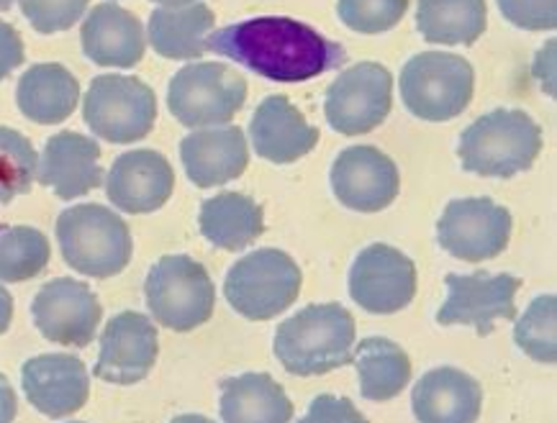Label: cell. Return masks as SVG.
<instances>
[{"instance_id":"cell-1","label":"cell","mask_w":557,"mask_h":423,"mask_svg":"<svg viewBox=\"0 0 557 423\" xmlns=\"http://www.w3.org/2000/svg\"><path fill=\"white\" fill-rule=\"evenodd\" d=\"M206 52L226 57L275 83L313 80L347 62L337 41L285 16L249 18L219 28L206 39Z\"/></svg>"},{"instance_id":"cell-2","label":"cell","mask_w":557,"mask_h":423,"mask_svg":"<svg viewBox=\"0 0 557 423\" xmlns=\"http://www.w3.org/2000/svg\"><path fill=\"white\" fill-rule=\"evenodd\" d=\"M355 319L339 303L306 306L275 332L273 351L285 372L317 377L352 364Z\"/></svg>"},{"instance_id":"cell-3","label":"cell","mask_w":557,"mask_h":423,"mask_svg":"<svg viewBox=\"0 0 557 423\" xmlns=\"http://www.w3.org/2000/svg\"><path fill=\"white\" fill-rule=\"evenodd\" d=\"M542 152V128L530 113L498 109L473 121L460 136L457 157L466 172L513 177L530 170Z\"/></svg>"},{"instance_id":"cell-4","label":"cell","mask_w":557,"mask_h":423,"mask_svg":"<svg viewBox=\"0 0 557 423\" xmlns=\"http://www.w3.org/2000/svg\"><path fill=\"white\" fill-rule=\"evenodd\" d=\"M57 241L62 260L81 275L106 279L132 262L134 241L126 221L106 206L83 203L60 213Z\"/></svg>"},{"instance_id":"cell-5","label":"cell","mask_w":557,"mask_h":423,"mask_svg":"<svg viewBox=\"0 0 557 423\" xmlns=\"http://www.w3.org/2000/svg\"><path fill=\"white\" fill-rule=\"evenodd\" d=\"M304 275L283 249H257L232 264L224 279V298L249 321H270L296 303Z\"/></svg>"},{"instance_id":"cell-6","label":"cell","mask_w":557,"mask_h":423,"mask_svg":"<svg viewBox=\"0 0 557 423\" xmlns=\"http://www.w3.org/2000/svg\"><path fill=\"white\" fill-rule=\"evenodd\" d=\"M145 296L157 324L181 334L203 326L216 308V288L211 275L188 254H170L157 260L147 275Z\"/></svg>"},{"instance_id":"cell-7","label":"cell","mask_w":557,"mask_h":423,"mask_svg":"<svg viewBox=\"0 0 557 423\" xmlns=\"http://www.w3.org/2000/svg\"><path fill=\"white\" fill-rule=\"evenodd\" d=\"M475 88L473 64L449 52H421L401 70V100L411 116L453 121L468 109Z\"/></svg>"},{"instance_id":"cell-8","label":"cell","mask_w":557,"mask_h":423,"mask_svg":"<svg viewBox=\"0 0 557 423\" xmlns=\"http://www.w3.org/2000/svg\"><path fill=\"white\" fill-rule=\"evenodd\" d=\"M247 100V80L219 62L177 70L168 88V109L188 128L219 126L237 116Z\"/></svg>"},{"instance_id":"cell-9","label":"cell","mask_w":557,"mask_h":423,"mask_svg":"<svg viewBox=\"0 0 557 423\" xmlns=\"http://www.w3.org/2000/svg\"><path fill=\"white\" fill-rule=\"evenodd\" d=\"M90 132L111 145L145 139L157 121L154 90L132 75H98L83 100Z\"/></svg>"},{"instance_id":"cell-10","label":"cell","mask_w":557,"mask_h":423,"mask_svg":"<svg viewBox=\"0 0 557 423\" xmlns=\"http://www.w3.org/2000/svg\"><path fill=\"white\" fill-rule=\"evenodd\" d=\"M447 300L437 311L440 326H473L478 336L494 334L496 321L517 319V293L521 277L502 272H470L457 275L449 272L445 277Z\"/></svg>"},{"instance_id":"cell-11","label":"cell","mask_w":557,"mask_h":423,"mask_svg":"<svg viewBox=\"0 0 557 423\" xmlns=\"http://www.w3.org/2000/svg\"><path fill=\"white\" fill-rule=\"evenodd\" d=\"M437 241L462 262L494 260L511 241V213L491 198L449 200L437 221Z\"/></svg>"},{"instance_id":"cell-12","label":"cell","mask_w":557,"mask_h":423,"mask_svg":"<svg viewBox=\"0 0 557 423\" xmlns=\"http://www.w3.org/2000/svg\"><path fill=\"white\" fill-rule=\"evenodd\" d=\"M393 77L383 64L360 62L326 88L324 113L334 132L345 136L370 134L388 119Z\"/></svg>"},{"instance_id":"cell-13","label":"cell","mask_w":557,"mask_h":423,"mask_svg":"<svg viewBox=\"0 0 557 423\" xmlns=\"http://www.w3.org/2000/svg\"><path fill=\"white\" fill-rule=\"evenodd\" d=\"M347 288L362 311L398 313L417 296V264L391 244H370L355 257Z\"/></svg>"},{"instance_id":"cell-14","label":"cell","mask_w":557,"mask_h":423,"mask_svg":"<svg viewBox=\"0 0 557 423\" xmlns=\"http://www.w3.org/2000/svg\"><path fill=\"white\" fill-rule=\"evenodd\" d=\"M34 324L45 339L62 347H88L101 324V300L88 285L73 277H57L41 285L32 303Z\"/></svg>"},{"instance_id":"cell-15","label":"cell","mask_w":557,"mask_h":423,"mask_svg":"<svg viewBox=\"0 0 557 423\" xmlns=\"http://www.w3.org/2000/svg\"><path fill=\"white\" fill-rule=\"evenodd\" d=\"M157 354L160 339L152 319L137 311H121L103 328L92 375L113 385H137L152 372Z\"/></svg>"},{"instance_id":"cell-16","label":"cell","mask_w":557,"mask_h":423,"mask_svg":"<svg viewBox=\"0 0 557 423\" xmlns=\"http://www.w3.org/2000/svg\"><path fill=\"white\" fill-rule=\"evenodd\" d=\"M332 190L349 211L377 213L401 190V172L375 147H347L332 164Z\"/></svg>"},{"instance_id":"cell-17","label":"cell","mask_w":557,"mask_h":423,"mask_svg":"<svg viewBox=\"0 0 557 423\" xmlns=\"http://www.w3.org/2000/svg\"><path fill=\"white\" fill-rule=\"evenodd\" d=\"M21 385L28 403L49 419H67L90 398V375L73 354H39L24 362Z\"/></svg>"},{"instance_id":"cell-18","label":"cell","mask_w":557,"mask_h":423,"mask_svg":"<svg viewBox=\"0 0 557 423\" xmlns=\"http://www.w3.org/2000/svg\"><path fill=\"white\" fill-rule=\"evenodd\" d=\"M175 172L170 162L154 149H134L121 154L106 177V196L119 211L154 213L173 196Z\"/></svg>"},{"instance_id":"cell-19","label":"cell","mask_w":557,"mask_h":423,"mask_svg":"<svg viewBox=\"0 0 557 423\" xmlns=\"http://www.w3.org/2000/svg\"><path fill=\"white\" fill-rule=\"evenodd\" d=\"M101 147L96 139L75 132H60L45 145L37 181L62 200L81 198L103 183Z\"/></svg>"},{"instance_id":"cell-20","label":"cell","mask_w":557,"mask_h":423,"mask_svg":"<svg viewBox=\"0 0 557 423\" xmlns=\"http://www.w3.org/2000/svg\"><path fill=\"white\" fill-rule=\"evenodd\" d=\"M417 423H478L483 411V387L457 368H434L419 377L411 393Z\"/></svg>"},{"instance_id":"cell-21","label":"cell","mask_w":557,"mask_h":423,"mask_svg":"<svg viewBox=\"0 0 557 423\" xmlns=\"http://www.w3.org/2000/svg\"><path fill=\"white\" fill-rule=\"evenodd\" d=\"M249 136L255 152L275 164L301 160L319 145V128H313L285 96H268L257 105L249 121Z\"/></svg>"},{"instance_id":"cell-22","label":"cell","mask_w":557,"mask_h":423,"mask_svg":"<svg viewBox=\"0 0 557 423\" xmlns=\"http://www.w3.org/2000/svg\"><path fill=\"white\" fill-rule=\"evenodd\" d=\"M181 160L188 181L198 188L237 181L249 162L245 132L239 126L190 132L181 141Z\"/></svg>"},{"instance_id":"cell-23","label":"cell","mask_w":557,"mask_h":423,"mask_svg":"<svg viewBox=\"0 0 557 423\" xmlns=\"http://www.w3.org/2000/svg\"><path fill=\"white\" fill-rule=\"evenodd\" d=\"M81 45L90 62L128 70L145 57V26L116 3H98L81 28Z\"/></svg>"},{"instance_id":"cell-24","label":"cell","mask_w":557,"mask_h":423,"mask_svg":"<svg viewBox=\"0 0 557 423\" xmlns=\"http://www.w3.org/2000/svg\"><path fill=\"white\" fill-rule=\"evenodd\" d=\"M219 387L224 423H290L293 419L290 398L268 372L224 377Z\"/></svg>"},{"instance_id":"cell-25","label":"cell","mask_w":557,"mask_h":423,"mask_svg":"<svg viewBox=\"0 0 557 423\" xmlns=\"http://www.w3.org/2000/svg\"><path fill=\"white\" fill-rule=\"evenodd\" d=\"M81 100V83L67 67L54 62L34 64L21 75L16 88L18 111L34 124H62L73 116Z\"/></svg>"},{"instance_id":"cell-26","label":"cell","mask_w":557,"mask_h":423,"mask_svg":"<svg viewBox=\"0 0 557 423\" xmlns=\"http://www.w3.org/2000/svg\"><path fill=\"white\" fill-rule=\"evenodd\" d=\"M198 226H201L203 239L213 247L239 252L260 239L265 232V216H262V206H257V200L245 192H219L203 200Z\"/></svg>"},{"instance_id":"cell-27","label":"cell","mask_w":557,"mask_h":423,"mask_svg":"<svg viewBox=\"0 0 557 423\" xmlns=\"http://www.w3.org/2000/svg\"><path fill=\"white\" fill-rule=\"evenodd\" d=\"M211 28L213 13L209 5H162L149 18V41L165 60H198L206 52V34Z\"/></svg>"},{"instance_id":"cell-28","label":"cell","mask_w":557,"mask_h":423,"mask_svg":"<svg viewBox=\"0 0 557 423\" xmlns=\"http://www.w3.org/2000/svg\"><path fill=\"white\" fill-rule=\"evenodd\" d=\"M360 393L368 400H391L409 385L411 360L401 344L385 336H368L352 349Z\"/></svg>"},{"instance_id":"cell-29","label":"cell","mask_w":557,"mask_h":423,"mask_svg":"<svg viewBox=\"0 0 557 423\" xmlns=\"http://www.w3.org/2000/svg\"><path fill=\"white\" fill-rule=\"evenodd\" d=\"M488 24L485 0H419L417 26L430 45L470 47Z\"/></svg>"},{"instance_id":"cell-30","label":"cell","mask_w":557,"mask_h":423,"mask_svg":"<svg viewBox=\"0 0 557 423\" xmlns=\"http://www.w3.org/2000/svg\"><path fill=\"white\" fill-rule=\"evenodd\" d=\"M52 247L39 228H0V283H24L47 270Z\"/></svg>"},{"instance_id":"cell-31","label":"cell","mask_w":557,"mask_h":423,"mask_svg":"<svg viewBox=\"0 0 557 423\" xmlns=\"http://www.w3.org/2000/svg\"><path fill=\"white\" fill-rule=\"evenodd\" d=\"M513 324V341L532 357L534 362L555 364L557 362V298L540 296L534 298L527 311L517 315Z\"/></svg>"},{"instance_id":"cell-32","label":"cell","mask_w":557,"mask_h":423,"mask_svg":"<svg viewBox=\"0 0 557 423\" xmlns=\"http://www.w3.org/2000/svg\"><path fill=\"white\" fill-rule=\"evenodd\" d=\"M37 149L16 128L0 126V203L26 196L37 181Z\"/></svg>"},{"instance_id":"cell-33","label":"cell","mask_w":557,"mask_h":423,"mask_svg":"<svg viewBox=\"0 0 557 423\" xmlns=\"http://www.w3.org/2000/svg\"><path fill=\"white\" fill-rule=\"evenodd\" d=\"M409 0H339L342 24L360 34L391 32L406 16Z\"/></svg>"},{"instance_id":"cell-34","label":"cell","mask_w":557,"mask_h":423,"mask_svg":"<svg viewBox=\"0 0 557 423\" xmlns=\"http://www.w3.org/2000/svg\"><path fill=\"white\" fill-rule=\"evenodd\" d=\"M21 13L39 34L64 32L81 21L90 0H18Z\"/></svg>"},{"instance_id":"cell-35","label":"cell","mask_w":557,"mask_h":423,"mask_svg":"<svg viewBox=\"0 0 557 423\" xmlns=\"http://www.w3.org/2000/svg\"><path fill=\"white\" fill-rule=\"evenodd\" d=\"M502 16L527 32H553L557 26V0H496Z\"/></svg>"},{"instance_id":"cell-36","label":"cell","mask_w":557,"mask_h":423,"mask_svg":"<svg viewBox=\"0 0 557 423\" xmlns=\"http://www.w3.org/2000/svg\"><path fill=\"white\" fill-rule=\"evenodd\" d=\"M298 423H368V419L349 398L321 393L311 400L309 411L304 413V419H298Z\"/></svg>"},{"instance_id":"cell-37","label":"cell","mask_w":557,"mask_h":423,"mask_svg":"<svg viewBox=\"0 0 557 423\" xmlns=\"http://www.w3.org/2000/svg\"><path fill=\"white\" fill-rule=\"evenodd\" d=\"M24 41L18 32L5 21H0V80H5L13 70L24 64Z\"/></svg>"},{"instance_id":"cell-38","label":"cell","mask_w":557,"mask_h":423,"mask_svg":"<svg viewBox=\"0 0 557 423\" xmlns=\"http://www.w3.org/2000/svg\"><path fill=\"white\" fill-rule=\"evenodd\" d=\"M18 413V398L13 393L9 377L0 372V423H13Z\"/></svg>"},{"instance_id":"cell-39","label":"cell","mask_w":557,"mask_h":423,"mask_svg":"<svg viewBox=\"0 0 557 423\" xmlns=\"http://www.w3.org/2000/svg\"><path fill=\"white\" fill-rule=\"evenodd\" d=\"M11 321H13V298L11 293L0 285V336L9 332Z\"/></svg>"},{"instance_id":"cell-40","label":"cell","mask_w":557,"mask_h":423,"mask_svg":"<svg viewBox=\"0 0 557 423\" xmlns=\"http://www.w3.org/2000/svg\"><path fill=\"white\" fill-rule=\"evenodd\" d=\"M170 423H216V421L206 419V415H198V413H185V415H177V419H173Z\"/></svg>"},{"instance_id":"cell-41","label":"cell","mask_w":557,"mask_h":423,"mask_svg":"<svg viewBox=\"0 0 557 423\" xmlns=\"http://www.w3.org/2000/svg\"><path fill=\"white\" fill-rule=\"evenodd\" d=\"M152 3H160V5H188V3H196V0H152Z\"/></svg>"},{"instance_id":"cell-42","label":"cell","mask_w":557,"mask_h":423,"mask_svg":"<svg viewBox=\"0 0 557 423\" xmlns=\"http://www.w3.org/2000/svg\"><path fill=\"white\" fill-rule=\"evenodd\" d=\"M11 3H13V0H0V11H9Z\"/></svg>"},{"instance_id":"cell-43","label":"cell","mask_w":557,"mask_h":423,"mask_svg":"<svg viewBox=\"0 0 557 423\" xmlns=\"http://www.w3.org/2000/svg\"><path fill=\"white\" fill-rule=\"evenodd\" d=\"M70 423H83V421H70Z\"/></svg>"}]
</instances>
